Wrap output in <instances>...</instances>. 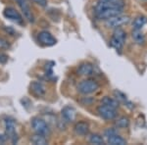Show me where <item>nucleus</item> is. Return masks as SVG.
I'll use <instances>...</instances> for the list:
<instances>
[{"mask_svg":"<svg viewBox=\"0 0 147 145\" xmlns=\"http://www.w3.org/2000/svg\"><path fill=\"white\" fill-rule=\"evenodd\" d=\"M125 6V0H97L94 14L97 19L106 21L123 14Z\"/></svg>","mask_w":147,"mask_h":145,"instance_id":"nucleus-1","label":"nucleus"},{"mask_svg":"<svg viewBox=\"0 0 147 145\" xmlns=\"http://www.w3.org/2000/svg\"><path fill=\"white\" fill-rule=\"evenodd\" d=\"M125 38H127V34H125V32L124 30H122V28H118L114 30L113 35L110 40V45L115 50L120 52L125 45Z\"/></svg>","mask_w":147,"mask_h":145,"instance_id":"nucleus-2","label":"nucleus"},{"mask_svg":"<svg viewBox=\"0 0 147 145\" xmlns=\"http://www.w3.org/2000/svg\"><path fill=\"white\" fill-rule=\"evenodd\" d=\"M98 88H99L98 82L94 80H90V78L82 80L79 84V85H78V90H79V92L84 95L93 93V92H95Z\"/></svg>","mask_w":147,"mask_h":145,"instance_id":"nucleus-3","label":"nucleus"},{"mask_svg":"<svg viewBox=\"0 0 147 145\" xmlns=\"http://www.w3.org/2000/svg\"><path fill=\"white\" fill-rule=\"evenodd\" d=\"M104 136H105L107 143L111 145H125L127 141L123 138L121 135L118 134L117 130L115 128H107L104 132Z\"/></svg>","mask_w":147,"mask_h":145,"instance_id":"nucleus-4","label":"nucleus"},{"mask_svg":"<svg viewBox=\"0 0 147 145\" xmlns=\"http://www.w3.org/2000/svg\"><path fill=\"white\" fill-rule=\"evenodd\" d=\"M32 127L38 134H42L47 136V135L50 134V128H49V125H47V123L38 117H34L32 120Z\"/></svg>","mask_w":147,"mask_h":145,"instance_id":"nucleus-5","label":"nucleus"},{"mask_svg":"<svg viewBox=\"0 0 147 145\" xmlns=\"http://www.w3.org/2000/svg\"><path fill=\"white\" fill-rule=\"evenodd\" d=\"M129 22V16H125V15L121 14V15L115 16V17L106 20V26L111 28H121L124 25H127Z\"/></svg>","mask_w":147,"mask_h":145,"instance_id":"nucleus-6","label":"nucleus"},{"mask_svg":"<svg viewBox=\"0 0 147 145\" xmlns=\"http://www.w3.org/2000/svg\"><path fill=\"white\" fill-rule=\"evenodd\" d=\"M97 112H98L99 116L104 119V120H114L117 117V109L112 108V107H109L107 105H104L101 103V105L97 108Z\"/></svg>","mask_w":147,"mask_h":145,"instance_id":"nucleus-7","label":"nucleus"},{"mask_svg":"<svg viewBox=\"0 0 147 145\" xmlns=\"http://www.w3.org/2000/svg\"><path fill=\"white\" fill-rule=\"evenodd\" d=\"M3 15L4 17L7 18L8 20L12 21V22L20 24V25H22L24 23V19L22 17V15L15 8H13V7H7V8L4 9Z\"/></svg>","mask_w":147,"mask_h":145,"instance_id":"nucleus-8","label":"nucleus"},{"mask_svg":"<svg viewBox=\"0 0 147 145\" xmlns=\"http://www.w3.org/2000/svg\"><path fill=\"white\" fill-rule=\"evenodd\" d=\"M16 3L18 4V6L20 7L21 11L23 12L24 17H25L30 23H34V14L32 12V9L30 7L28 0H15Z\"/></svg>","mask_w":147,"mask_h":145,"instance_id":"nucleus-9","label":"nucleus"},{"mask_svg":"<svg viewBox=\"0 0 147 145\" xmlns=\"http://www.w3.org/2000/svg\"><path fill=\"white\" fill-rule=\"evenodd\" d=\"M5 134H7L8 138L11 140L12 143L15 144L17 142V132H16V123L14 120L7 119L5 120Z\"/></svg>","mask_w":147,"mask_h":145,"instance_id":"nucleus-10","label":"nucleus"},{"mask_svg":"<svg viewBox=\"0 0 147 145\" xmlns=\"http://www.w3.org/2000/svg\"><path fill=\"white\" fill-rule=\"evenodd\" d=\"M37 38H38L39 43L43 46H53L57 43V39L47 30L40 32L37 35Z\"/></svg>","mask_w":147,"mask_h":145,"instance_id":"nucleus-11","label":"nucleus"},{"mask_svg":"<svg viewBox=\"0 0 147 145\" xmlns=\"http://www.w3.org/2000/svg\"><path fill=\"white\" fill-rule=\"evenodd\" d=\"M78 74L80 76H84V77H89L94 74V67L90 63H82L80 64L78 68Z\"/></svg>","mask_w":147,"mask_h":145,"instance_id":"nucleus-12","label":"nucleus"},{"mask_svg":"<svg viewBox=\"0 0 147 145\" xmlns=\"http://www.w3.org/2000/svg\"><path fill=\"white\" fill-rule=\"evenodd\" d=\"M62 117L66 122L68 123H72L76 120V117H77V113H76V110L71 106H66L63 108L62 110Z\"/></svg>","mask_w":147,"mask_h":145,"instance_id":"nucleus-13","label":"nucleus"},{"mask_svg":"<svg viewBox=\"0 0 147 145\" xmlns=\"http://www.w3.org/2000/svg\"><path fill=\"white\" fill-rule=\"evenodd\" d=\"M76 134L80 135V136H84L87 135L89 132V125L86 122H78L74 127Z\"/></svg>","mask_w":147,"mask_h":145,"instance_id":"nucleus-14","label":"nucleus"},{"mask_svg":"<svg viewBox=\"0 0 147 145\" xmlns=\"http://www.w3.org/2000/svg\"><path fill=\"white\" fill-rule=\"evenodd\" d=\"M30 91L36 97H41L45 94V87L39 82H32L30 85Z\"/></svg>","mask_w":147,"mask_h":145,"instance_id":"nucleus-15","label":"nucleus"},{"mask_svg":"<svg viewBox=\"0 0 147 145\" xmlns=\"http://www.w3.org/2000/svg\"><path fill=\"white\" fill-rule=\"evenodd\" d=\"M147 24V18L145 16H137L134 20L132 23V28L134 30H141L144 27V25Z\"/></svg>","mask_w":147,"mask_h":145,"instance_id":"nucleus-16","label":"nucleus"},{"mask_svg":"<svg viewBox=\"0 0 147 145\" xmlns=\"http://www.w3.org/2000/svg\"><path fill=\"white\" fill-rule=\"evenodd\" d=\"M30 142L34 145H45L47 144V138L45 137V135H42V134H34L30 137Z\"/></svg>","mask_w":147,"mask_h":145,"instance_id":"nucleus-17","label":"nucleus"},{"mask_svg":"<svg viewBox=\"0 0 147 145\" xmlns=\"http://www.w3.org/2000/svg\"><path fill=\"white\" fill-rule=\"evenodd\" d=\"M132 38L137 44H144L145 42V36L141 32V30H132Z\"/></svg>","mask_w":147,"mask_h":145,"instance_id":"nucleus-18","label":"nucleus"},{"mask_svg":"<svg viewBox=\"0 0 147 145\" xmlns=\"http://www.w3.org/2000/svg\"><path fill=\"white\" fill-rule=\"evenodd\" d=\"M102 104H104V105H107L109 107H112V108H115L117 109L118 107H119V102H118L116 99H113L111 98V97H104L103 99H102Z\"/></svg>","mask_w":147,"mask_h":145,"instance_id":"nucleus-19","label":"nucleus"},{"mask_svg":"<svg viewBox=\"0 0 147 145\" xmlns=\"http://www.w3.org/2000/svg\"><path fill=\"white\" fill-rule=\"evenodd\" d=\"M88 141H89V143H91V144H96V145L104 144V138L100 134H91L88 138Z\"/></svg>","mask_w":147,"mask_h":145,"instance_id":"nucleus-20","label":"nucleus"},{"mask_svg":"<svg viewBox=\"0 0 147 145\" xmlns=\"http://www.w3.org/2000/svg\"><path fill=\"white\" fill-rule=\"evenodd\" d=\"M114 95H115L116 100H117L118 102L125 103V104H130L129 102L127 101V96H125L122 91H120V90H115V91H114Z\"/></svg>","mask_w":147,"mask_h":145,"instance_id":"nucleus-21","label":"nucleus"},{"mask_svg":"<svg viewBox=\"0 0 147 145\" xmlns=\"http://www.w3.org/2000/svg\"><path fill=\"white\" fill-rule=\"evenodd\" d=\"M129 125V120L125 117H121L116 122V127L119 128H125Z\"/></svg>","mask_w":147,"mask_h":145,"instance_id":"nucleus-22","label":"nucleus"},{"mask_svg":"<svg viewBox=\"0 0 147 145\" xmlns=\"http://www.w3.org/2000/svg\"><path fill=\"white\" fill-rule=\"evenodd\" d=\"M10 47L9 41H7L5 38H2L0 37V50H6Z\"/></svg>","mask_w":147,"mask_h":145,"instance_id":"nucleus-23","label":"nucleus"},{"mask_svg":"<svg viewBox=\"0 0 147 145\" xmlns=\"http://www.w3.org/2000/svg\"><path fill=\"white\" fill-rule=\"evenodd\" d=\"M32 2H34L35 4L41 6V7H46L47 6V0H32Z\"/></svg>","mask_w":147,"mask_h":145,"instance_id":"nucleus-24","label":"nucleus"},{"mask_svg":"<svg viewBox=\"0 0 147 145\" xmlns=\"http://www.w3.org/2000/svg\"><path fill=\"white\" fill-rule=\"evenodd\" d=\"M7 60H8V57H7L5 54L2 53V52H0V63L1 64H5Z\"/></svg>","mask_w":147,"mask_h":145,"instance_id":"nucleus-25","label":"nucleus"},{"mask_svg":"<svg viewBox=\"0 0 147 145\" xmlns=\"http://www.w3.org/2000/svg\"><path fill=\"white\" fill-rule=\"evenodd\" d=\"M8 140V136L6 134H0V144H3Z\"/></svg>","mask_w":147,"mask_h":145,"instance_id":"nucleus-26","label":"nucleus"}]
</instances>
